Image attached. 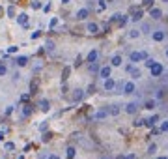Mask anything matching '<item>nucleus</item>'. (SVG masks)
I'll use <instances>...</instances> for the list:
<instances>
[{
    "mask_svg": "<svg viewBox=\"0 0 168 159\" xmlns=\"http://www.w3.org/2000/svg\"><path fill=\"white\" fill-rule=\"evenodd\" d=\"M146 58H150L146 51H140V53H138V51H133V53L129 55V60H131L133 64H136V62H142V60H146Z\"/></svg>",
    "mask_w": 168,
    "mask_h": 159,
    "instance_id": "1",
    "label": "nucleus"
},
{
    "mask_svg": "<svg viewBox=\"0 0 168 159\" xmlns=\"http://www.w3.org/2000/svg\"><path fill=\"white\" fill-rule=\"evenodd\" d=\"M150 71H151V77H161V75H163V71H164V68L161 66V64L155 62L153 66L150 68Z\"/></svg>",
    "mask_w": 168,
    "mask_h": 159,
    "instance_id": "2",
    "label": "nucleus"
},
{
    "mask_svg": "<svg viewBox=\"0 0 168 159\" xmlns=\"http://www.w3.org/2000/svg\"><path fill=\"white\" fill-rule=\"evenodd\" d=\"M110 66H103V68H99V77L101 79H108L110 77Z\"/></svg>",
    "mask_w": 168,
    "mask_h": 159,
    "instance_id": "3",
    "label": "nucleus"
},
{
    "mask_svg": "<svg viewBox=\"0 0 168 159\" xmlns=\"http://www.w3.org/2000/svg\"><path fill=\"white\" fill-rule=\"evenodd\" d=\"M150 17L155 19V21H159V19L163 17V11H161L159 8H150Z\"/></svg>",
    "mask_w": 168,
    "mask_h": 159,
    "instance_id": "4",
    "label": "nucleus"
},
{
    "mask_svg": "<svg viewBox=\"0 0 168 159\" xmlns=\"http://www.w3.org/2000/svg\"><path fill=\"white\" fill-rule=\"evenodd\" d=\"M136 86H135V82H125L123 84V94H135Z\"/></svg>",
    "mask_w": 168,
    "mask_h": 159,
    "instance_id": "5",
    "label": "nucleus"
},
{
    "mask_svg": "<svg viewBox=\"0 0 168 159\" xmlns=\"http://www.w3.org/2000/svg\"><path fill=\"white\" fill-rule=\"evenodd\" d=\"M88 15H90V11L86 8H82V9H79V11H77V19H79V21H84V19H88Z\"/></svg>",
    "mask_w": 168,
    "mask_h": 159,
    "instance_id": "6",
    "label": "nucleus"
},
{
    "mask_svg": "<svg viewBox=\"0 0 168 159\" xmlns=\"http://www.w3.org/2000/svg\"><path fill=\"white\" fill-rule=\"evenodd\" d=\"M86 30H88L90 34H99V24H97V23H88Z\"/></svg>",
    "mask_w": 168,
    "mask_h": 159,
    "instance_id": "7",
    "label": "nucleus"
},
{
    "mask_svg": "<svg viewBox=\"0 0 168 159\" xmlns=\"http://www.w3.org/2000/svg\"><path fill=\"white\" fill-rule=\"evenodd\" d=\"M125 110H127L129 114H135L138 110V105H136V101H131V103L127 105V107H125Z\"/></svg>",
    "mask_w": 168,
    "mask_h": 159,
    "instance_id": "8",
    "label": "nucleus"
},
{
    "mask_svg": "<svg viewBox=\"0 0 168 159\" xmlns=\"http://www.w3.org/2000/svg\"><path fill=\"white\" fill-rule=\"evenodd\" d=\"M164 36H166V34H164L163 30H155L153 34H151V37H153L155 41H163V39H164Z\"/></svg>",
    "mask_w": 168,
    "mask_h": 159,
    "instance_id": "9",
    "label": "nucleus"
},
{
    "mask_svg": "<svg viewBox=\"0 0 168 159\" xmlns=\"http://www.w3.org/2000/svg\"><path fill=\"white\" fill-rule=\"evenodd\" d=\"M157 120H159V116H157V114H153V116H151V118L144 120V125H148V127H153L155 124H157Z\"/></svg>",
    "mask_w": 168,
    "mask_h": 159,
    "instance_id": "10",
    "label": "nucleus"
},
{
    "mask_svg": "<svg viewBox=\"0 0 168 159\" xmlns=\"http://www.w3.org/2000/svg\"><path fill=\"white\" fill-rule=\"evenodd\" d=\"M97 56H99V53H97V51H90V53H88V56H86V60H88L90 64H92V62H97Z\"/></svg>",
    "mask_w": 168,
    "mask_h": 159,
    "instance_id": "11",
    "label": "nucleus"
},
{
    "mask_svg": "<svg viewBox=\"0 0 168 159\" xmlns=\"http://www.w3.org/2000/svg\"><path fill=\"white\" fill-rule=\"evenodd\" d=\"M114 86H116V82L112 81L110 77H108V79H105V90H106V92H110V90H114Z\"/></svg>",
    "mask_w": 168,
    "mask_h": 159,
    "instance_id": "12",
    "label": "nucleus"
},
{
    "mask_svg": "<svg viewBox=\"0 0 168 159\" xmlns=\"http://www.w3.org/2000/svg\"><path fill=\"white\" fill-rule=\"evenodd\" d=\"M17 23H19V24H22V26H26V23H28V15H26V13H19V15H17Z\"/></svg>",
    "mask_w": 168,
    "mask_h": 159,
    "instance_id": "13",
    "label": "nucleus"
},
{
    "mask_svg": "<svg viewBox=\"0 0 168 159\" xmlns=\"http://www.w3.org/2000/svg\"><path fill=\"white\" fill-rule=\"evenodd\" d=\"M155 107H157V99H148L144 103V109H148V110H153Z\"/></svg>",
    "mask_w": 168,
    "mask_h": 159,
    "instance_id": "14",
    "label": "nucleus"
},
{
    "mask_svg": "<svg viewBox=\"0 0 168 159\" xmlns=\"http://www.w3.org/2000/svg\"><path fill=\"white\" fill-rule=\"evenodd\" d=\"M39 109L43 110V112H47V110L51 109V103H49V99H41V101H39Z\"/></svg>",
    "mask_w": 168,
    "mask_h": 159,
    "instance_id": "15",
    "label": "nucleus"
},
{
    "mask_svg": "<svg viewBox=\"0 0 168 159\" xmlns=\"http://www.w3.org/2000/svg\"><path fill=\"white\" fill-rule=\"evenodd\" d=\"M15 64H17L19 68H22V66H26V64H28V58H26V56H17Z\"/></svg>",
    "mask_w": 168,
    "mask_h": 159,
    "instance_id": "16",
    "label": "nucleus"
},
{
    "mask_svg": "<svg viewBox=\"0 0 168 159\" xmlns=\"http://www.w3.org/2000/svg\"><path fill=\"white\" fill-rule=\"evenodd\" d=\"M82 90H80V88H77V90H73V101H80L82 99Z\"/></svg>",
    "mask_w": 168,
    "mask_h": 159,
    "instance_id": "17",
    "label": "nucleus"
},
{
    "mask_svg": "<svg viewBox=\"0 0 168 159\" xmlns=\"http://www.w3.org/2000/svg\"><path fill=\"white\" fill-rule=\"evenodd\" d=\"M108 114H112V116H118V114H119V105H110Z\"/></svg>",
    "mask_w": 168,
    "mask_h": 159,
    "instance_id": "18",
    "label": "nucleus"
},
{
    "mask_svg": "<svg viewBox=\"0 0 168 159\" xmlns=\"http://www.w3.org/2000/svg\"><path fill=\"white\" fill-rule=\"evenodd\" d=\"M30 114H32V105H24V109H22V116L28 118Z\"/></svg>",
    "mask_w": 168,
    "mask_h": 159,
    "instance_id": "19",
    "label": "nucleus"
},
{
    "mask_svg": "<svg viewBox=\"0 0 168 159\" xmlns=\"http://www.w3.org/2000/svg\"><path fill=\"white\" fill-rule=\"evenodd\" d=\"M67 159H73L75 157V154H77V150H75V146H69V148H67Z\"/></svg>",
    "mask_w": 168,
    "mask_h": 159,
    "instance_id": "20",
    "label": "nucleus"
},
{
    "mask_svg": "<svg viewBox=\"0 0 168 159\" xmlns=\"http://www.w3.org/2000/svg\"><path fill=\"white\" fill-rule=\"evenodd\" d=\"M121 62H123V60H121V56H119V55L112 56V66H121Z\"/></svg>",
    "mask_w": 168,
    "mask_h": 159,
    "instance_id": "21",
    "label": "nucleus"
},
{
    "mask_svg": "<svg viewBox=\"0 0 168 159\" xmlns=\"http://www.w3.org/2000/svg\"><path fill=\"white\" fill-rule=\"evenodd\" d=\"M6 73H8V66H6V64H0V77H4Z\"/></svg>",
    "mask_w": 168,
    "mask_h": 159,
    "instance_id": "22",
    "label": "nucleus"
},
{
    "mask_svg": "<svg viewBox=\"0 0 168 159\" xmlns=\"http://www.w3.org/2000/svg\"><path fill=\"white\" fill-rule=\"evenodd\" d=\"M142 15H144V11H142V9H138L136 13L133 15V21H140V19H142Z\"/></svg>",
    "mask_w": 168,
    "mask_h": 159,
    "instance_id": "23",
    "label": "nucleus"
},
{
    "mask_svg": "<svg viewBox=\"0 0 168 159\" xmlns=\"http://www.w3.org/2000/svg\"><path fill=\"white\" fill-rule=\"evenodd\" d=\"M45 47H47V51H51V53H52V51H54V41H47V43H45Z\"/></svg>",
    "mask_w": 168,
    "mask_h": 159,
    "instance_id": "24",
    "label": "nucleus"
},
{
    "mask_svg": "<svg viewBox=\"0 0 168 159\" xmlns=\"http://www.w3.org/2000/svg\"><path fill=\"white\" fill-rule=\"evenodd\" d=\"M90 71H92V73L99 71V66H97V64H95V62H92V64H90Z\"/></svg>",
    "mask_w": 168,
    "mask_h": 159,
    "instance_id": "25",
    "label": "nucleus"
},
{
    "mask_svg": "<svg viewBox=\"0 0 168 159\" xmlns=\"http://www.w3.org/2000/svg\"><path fill=\"white\" fill-rule=\"evenodd\" d=\"M106 116V110H99L97 114H95V116H93V118H97V120H101V118H105Z\"/></svg>",
    "mask_w": 168,
    "mask_h": 159,
    "instance_id": "26",
    "label": "nucleus"
},
{
    "mask_svg": "<svg viewBox=\"0 0 168 159\" xmlns=\"http://www.w3.org/2000/svg\"><path fill=\"white\" fill-rule=\"evenodd\" d=\"M4 148H6L8 152H11V150H15V144H13V142H6V144H4Z\"/></svg>",
    "mask_w": 168,
    "mask_h": 159,
    "instance_id": "27",
    "label": "nucleus"
},
{
    "mask_svg": "<svg viewBox=\"0 0 168 159\" xmlns=\"http://www.w3.org/2000/svg\"><path fill=\"white\" fill-rule=\"evenodd\" d=\"M17 51H19V47H17V45H11V47H8V53H9V55H15Z\"/></svg>",
    "mask_w": 168,
    "mask_h": 159,
    "instance_id": "28",
    "label": "nucleus"
},
{
    "mask_svg": "<svg viewBox=\"0 0 168 159\" xmlns=\"http://www.w3.org/2000/svg\"><path fill=\"white\" fill-rule=\"evenodd\" d=\"M8 15L9 17H15V6H9L8 8Z\"/></svg>",
    "mask_w": 168,
    "mask_h": 159,
    "instance_id": "29",
    "label": "nucleus"
},
{
    "mask_svg": "<svg viewBox=\"0 0 168 159\" xmlns=\"http://www.w3.org/2000/svg\"><path fill=\"white\" fill-rule=\"evenodd\" d=\"M140 36V30H131L129 32V37H138Z\"/></svg>",
    "mask_w": 168,
    "mask_h": 159,
    "instance_id": "30",
    "label": "nucleus"
},
{
    "mask_svg": "<svg viewBox=\"0 0 168 159\" xmlns=\"http://www.w3.org/2000/svg\"><path fill=\"white\" fill-rule=\"evenodd\" d=\"M105 8H106V2H105V0H99V6H97V9H99V11H103Z\"/></svg>",
    "mask_w": 168,
    "mask_h": 159,
    "instance_id": "31",
    "label": "nucleus"
},
{
    "mask_svg": "<svg viewBox=\"0 0 168 159\" xmlns=\"http://www.w3.org/2000/svg\"><path fill=\"white\" fill-rule=\"evenodd\" d=\"M32 8H34V9H41V2L34 0V2H32Z\"/></svg>",
    "mask_w": 168,
    "mask_h": 159,
    "instance_id": "32",
    "label": "nucleus"
},
{
    "mask_svg": "<svg viewBox=\"0 0 168 159\" xmlns=\"http://www.w3.org/2000/svg\"><path fill=\"white\" fill-rule=\"evenodd\" d=\"M155 150H157V146H155V144H151L150 148H148V154H150V155H153V154H155Z\"/></svg>",
    "mask_w": 168,
    "mask_h": 159,
    "instance_id": "33",
    "label": "nucleus"
},
{
    "mask_svg": "<svg viewBox=\"0 0 168 159\" xmlns=\"http://www.w3.org/2000/svg\"><path fill=\"white\" fill-rule=\"evenodd\" d=\"M161 131H168V120H164V122L161 124Z\"/></svg>",
    "mask_w": 168,
    "mask_h": 159,
    "instance_id": "34",
    "label": "nucleus"
},
{
    "mask_svg": "<svg viewBox=\"0 0 168 159\" xmlns=\"http://www.w3.org/2000/svg\"><path fill=\"white\" fill-rule=\"evenodd\" d=\"M153 64H155V60H153V58H146V68H151Z\"/></svg>",
    "mask_w": 168,
    "mask_h": 159,
    "instance_id": "35",
    "label": "nucleus"
},
{
    "mask_svg": "<svg viewBox=\"0 0 168 159\" xmlns=\"http://www.w3.org/2000/svg\"><path fill=\"white\" fill-rule=\"evenodd\" d=\"M39 36H41V32H39V30H35V32H32V36H30V37H32V39H37Z\"/></svg>",
    "mask_w": 168,
    "mask_h": 159,
    "instance_id": "36",
    "label": "nucleus"
},
{
    "mask_svg": "<svg viewBox=\"0 0 168 159\" xmlns=\"http://www.w3.org/2000/svg\"><path fill=\"white\" fill-rule=\"evenodd\" d=\"M41 141H43V142H49V141H51V133H45V135H43V139H41Z\"/></svg>",
    "mask_w": 168,
    "mask_h": 159,
    "instance_id": "37",
    "label": "nucleus"
},
{
    "mask_svg": "<svg viewBox=\"0 0 168 159\" xmlns=\"http://www.w3.org/2000/svg\"><path fill=\"white\" fill-rule=\"evenodd\" d=\"M131 71H133V77H135V79L140 77V71H138V69H133V68H131Z\"/></svg>",
    "mask_w": 168,
    "mask_h": 159,
    "instance_id": "38",
    "label": "nucleus"
},
{
    "mask_svg": "<svg viewBox=\"0 0 168 159\" xmlns=\"http://www.w3.org/2000/svg\"><path fill=\"white\" fill-rule=\"evenodd\" d=\"M56 24H58V19H56V17H54V19H51V28H54Z\"/></svg>",
    "mask_w": 168,
    "mask_h": 159,
    "instance_id": "39",
    "label": "nucleus"
},
{
    "mask_svg": "<svg viewBox=\"0 0 168 159\" xmlns=\"http://www.w3.org/2000/svg\"><path fill=\"white\" fill-rule=\"evenodd\" d=\"M67 75H69V68H66V69H64V81H66V79H67Z\"/></svg>",
    "mask_w": 168,
    "mask_h": 159,
    "instance_id": "40",
    "label": "nucleus"
},
{
    "mask_svg": "<svg viewBox=\"0 0 168 159\" xmlns=\"http://www.w3.org/2000/svg\"><path fill=\"white\" fill-rule=\"evenodd\" d=\"M93 90H95V86H93V84H90V86H88V92H86V94H93Z\"/></svg>",
    "mask_w": 168,
    "mask_h": 159,
    "instance_id": "41",
    "label": "nucleus"
},
{
    "mask_svg": "<svg viewBox=\"0 0 168 159\" xmlns=\"http://www.w3.org/2000/svg\"><path fill=\"white\" fill-rule=\"evenodd\" d=\"M142 4H144V6H150V8H151V4H153V0H144Z\"/></svg>",
    "mask_w": 168,
    "mask_h": 159,
    "instance_id": "42",
    "label": "nucleus"
},
{
    "mask_svg": "<svg viewBox=\"0 0 168 159\" xmlns=\"http://www.w3.org/2000/svg\"><path fill=\"white\" fill-rule=\"evenodd\" d=\"M11 112H13V107H8V109H6V116H9Z\"/></svg>",
    "mask_w": 168,
    "mask_h": 159,
    "instance_id": "43",
    "label": "nucleus"
},
{
    "mask_svg": "<svg viewBox=\"0 0 168 159\" xmlns=\"http://www.w3.org/2000/svg\"><path fill=\"white\" fill-rule=\"evenodd\" d=\"M4 137H6V129H2L0 131V141H4Z\"/></svg>",
    "mask_w": 168,
    "mask_h": 159,
    "instance_id": "44",
    "label": "nucleus"
},
{
    "mask_svg": "<svg viewBox=\"0 0 168 159\" xmlns=\"http://www.w3.org/2000/svg\"><path fill=\"white\" fill-rule=\"evenodd\" d=\"M47 159H60V157H58V155H54V154H52V155H47Z\"/></svg>",
    "mask_w": 168,
    "mask_h": 159,
    "instance_id": "45",
    "label": "nucleus"
},
{
    "mask_svg": "<svg viewBox=\"0 0 168 159\" xmlns=\"http://www.w3.org/2000/svg\"><path fill=\"white\" fill-rule=\"evenodd\" d=\"M125 159H136V157H135V155H129V157H125Z\"/></svg>",
    "mask_w": 168,
    "mask_h": 159,
    "instance_id": "46",
    "label": "nucleus"
},
{
    "mask_svg": "<svg viewBox=\"0 0 168 159\" xmlns=\"http://www.w3.org/2000/svg\"><path fill=\"white\" fill-rule=\"evenodd\" d=\"M62 4H69V0H62Z\"/></svg>",
    "mask_w": 168,
    "mask_h": 159,
    "instance_id": "47",
    "label": "nucleus"
},
{
    "mask_svg": "<svg viewBox=\"0 0 168 159\" xmlns=\"http://www.w3.org/2000/svg\"><path fill=\"white\" fill-rule=\"evenodd\" d=\"M2 13H4V9H2V8H0V15H2Z\"/></svg>",
    "mask_w": 168,
    "mask_h": 159,
    "instance_id": "48",
    "label": "nucleus"
},
{
    "mask_svg": "<svg viewBox=\"0 0 168 159\" xmlns=\"http://www.w3.org/2000/svg\"><path fill=\"white\" fill-rule=\"evenodd\" d=\"M157 159H168V157H164V155H163V157H157Z\"/></svg>",
    "mask_w": 168,
    "mask_h": 159,
    "instance_id": "49",
    "label": "nucleus"
},
{
    "mask_svg": "<svg viewBox=\"0 0 168 159\" xmlns=\"http://www.w3.org/2000/svg\"><path fill=\"white\" fill-rule=\"evenodd\" d=\"M166 58H168V49H166Z\"/></svg>",
    "mask_w": 168,
    "mask_h": 159,
    "instance_id": "50",
    "label": "nucleus"
},
{
    "mask_svg": "<svg viewBox=\"0 0 168 159\" xmlns=\"http://www.w3.org/2000/svg\"><path fill=\"white\" fill-rule=\"evenodd\" d=\"M19 159H24V157H22V155H21V157H19Z\"/></svg>",
    "mask_w": 168,
    "mask_h": 159,
    "instance_id": "51",
    "label": "nucleus"
},
{
    "mask_svg": "<svg viewBox=\"0 0 168 159\" xmlns=\"http://www.w3.org/2000/svg\"><path fill=\"white\" fill-rule=\"evenodd\" d=\"M163 2H168V0H163Z\"/></svg>",
    "mask_w": 168,
    "mask_h": 159,
    "instance_id": "52",
    "label": "nucleus"
},
{
    "mask_svg": "<svg viewBox=\"0 0 168 159\" xmlns=\"http://www.w3.org/2000/svg\"><path fill=\"white\" fill-rule=\"evenodd\" d=\"M103 159H106V157H103Z\"/></svg>",
    "mask_w": 168,
    "mask_h": 159,
    "instance_id": "53",
    "label": "nucleus"
}]
</instances>
